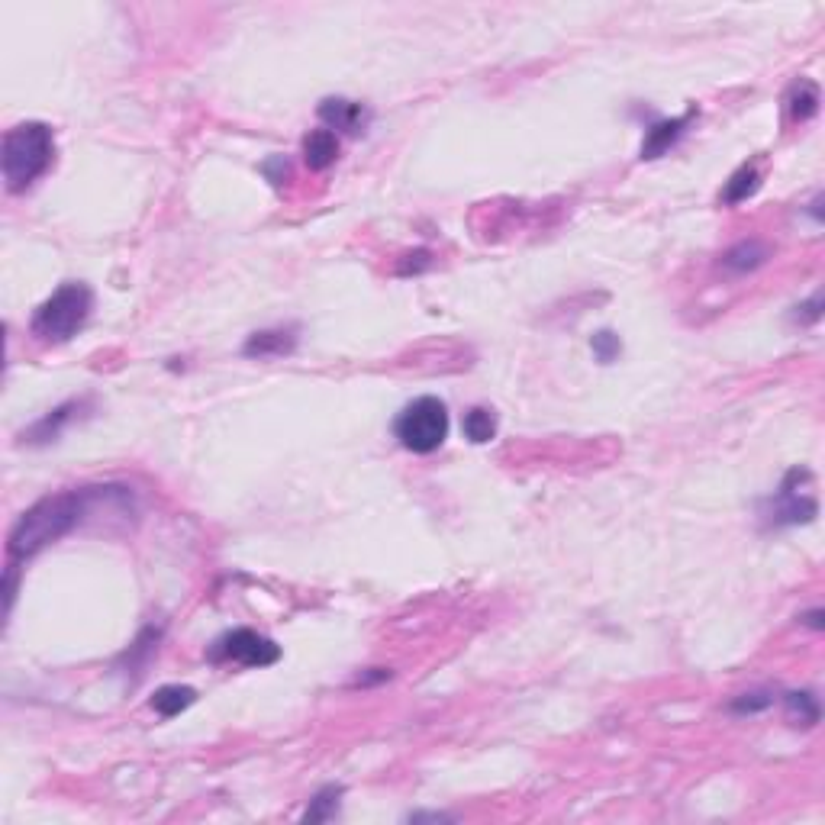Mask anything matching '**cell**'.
Segmentation results:
<instances>
[{
    "mask_svg": "<svg viewBox=\"0 0 825 825\" xmlns=\"http://www.w3.org/2000/svg\"><path fill=\"white\" fill-rule=\"evenodd\" d=\"M787 719L793 726H816L819 722V700L809 690H793L784 697Z\"/></svg>",
    "mask_w": 825,
    "mask_h": 825,
    "instance_id": "obj_17",
    "label": "cell"
},
{
    "mask_svg": "<svg viewBox=\"0 0 825 825\" xmlns=\"http://www.w3.org/2000/svg\"><path fill=\"white\" fill-rule=\"evenodd\" d=\"M771 703H774L771 693H742L738 700H732L729 709H732V713H742V716L748 713L751 716V713H761V709H767Z\"/></svg>",
    "mask_w": 825,
    "mask_h": 825,
    "instance_id": "obj_20",
    "label": "cell"
},
{
    "mask_svg": "<svg viewBox=\"0 0 825 825\" xmlns=\"http://www.w3.org/2000/svg\"><path fill=\"white\" fill-rule=\"evenodd\" d=\"M590 349H593V355H597L600 365H613V361L622 355V339L616 336L613 329H600L597 336L590 339Z\"/></svg>",
    "mask_w": 825,
    "mask_h": 825,
    "instance_id": "obj_19",
    "label": "cell"
},
{
    "mask_svg": "<svg viewBox=\"0 0 825 825\" xmlns=\"http://www.w3.org/2000/svg\"><path fill=\"white\" fill-rule=\"evenodd\" d=\"M796 310H800V313H796V320H800V323H806V326L819 323V316H822V294H813L806 303H800Z\"/></svg>",
    "mask_w": 825,
    "mask_h": 825,
    "instance_id": "obj_21",
    "label": "cell"
},
{
    "mask_svg": "<svg viewBox=\"0 0 825 825\" xmlns=\"http://www.w3.org/2000/svg\"><path fill=\"white\" fill-rule=\"evenodd\" d=\"M693 120V110H687L684 117L674 120H658L655 126H648L645 142H642V158H661L671 146H677V139L687 133V126Z\"/></svg>",
    "mask_w": 825,
    "mask_h": 825,
    "instance_id": "obj_10",
    "label": "cell"
},
{
    "mask_svg": "<svg viewBox=\"0 0 825 825\" xmlns=\"http://www.w3.org/2000/svg\"><path fill=\"white\" fill-rule=\"evenodd\" d=\"M339 158V136L332 129H310L303 136V162L310 165V171H326Z\"/></svg>",
    "mask_w": 825,
    "mask_h": 825,
    "instance_id": "obj_11",
    "label": "cell"
},
{
    "mask_svg": "<svg viewBox=\"0 0 825 825\" xmlns=\"http://www.w3.org/2000/svg\"><path fill=\"white\" fill-rule=\"evenodd\" d=\"M819 616H822V613H819V610H813V613L806 616V622H809V626H813V629H819V626H822V622H819Z\"/></svg>",
    "mask_w": 825,
    "mask_h": 825,
    "instance_id": "obj_22",
    "label": "cell"
},
{
    "mask_svg": "<svg viewBox=\"0 0 825 825\" xmlns=\"http://www.w3.org/2000/svg\"><path fill=\"white\" fill-rule=\"evenodd\" d=\"M767 258H771V249H767L761 239H745V242L732 245V249L722 255V268L732 271V274H748V271L761 268Z\"/></svg>",
    "mask_w": 825,
    "mask_h": 825,
    "instance_id": "obj_12",
    "label": "cell"
},
{
    "mask_svg": "<svg viewBox=\"0 0 825 825\" xmlns=\"http://www.w3.org/2000/svg\"><path fill=\"white\" fill-rule=\"evenodd\" d=\"M397 442L413 455H432L448 439V410L439 397H416L394 423Z\"/></svg>",
    "mask_w": 825,
    "mask_h": 825,
    "instance_id": "obj_4",
    "label": "cell"
},
{
    "mask_svg": "<svg viewBox=\"0 0 825 825\" xmlns=\"http://www.w3.org/2000/svg\"><path fill=\"white\" fill-rule=\"evenodd\" d=\"M91 310H94L91 287L81 281H68L49 300L39 303V310L30 320V332L39 342L62 345L84 329V323L91 320Z\"/></svg>",
    "mask_w": 825,
    "mask_h": 825,
    "instance_id": "obj_3",
    "label": "cell"
},
{
    "mask_svg": "<svg viewBox=\"0 0 825 825\" xmlns=\"http://www.w3.org/2000/svg\"><path fill=\"white\" fill-rule=\"evenodd\" d=\"M819 104H822V97H819V88L813 81H793V88L787 94V110H790V117L796 123H806V120H813L816 113H819Z\"/></svg>",
    "mask_w": 825,
    "mask_h": 825,
    "instance_id": "obj_13",
    "label": "cell"
},
{
    "mask_svg": "<svg viewBox=\"0 0 825 825\" xmlns=\"http://www.w3.org/2000/svg\"><path fill=\"white\" fill-rule=\"evenodd\" d=\"M84 410V400H71V403H62L59 410H52L49 416H42L36 426H30L23 432V442L30 445H49V442H59L62 432L75 423V416Z\"/></svg>",
    "mask_w": 825,
    "mask_h": 825,
    "instance_id": "obj_9",
    "label": "cell"
},
{
    "mask_svg": "<svg viewBox=\"0 0 825 825\" xmlns=\"http://www.w3.org/2000/svg\"><path fill=\"white\" fill-rule=\"evenodd\" d=\"M194 700H197V690H194V687L168 684V687H158V690H155V697H152V709H155L158 716L171 719V716L184 713L187 706H194Z\"/></svg>",
    "mask_w": 825,
    "mask_h": 825,
    "instance_id": "obj_15",
    "label": "cell"
},
{
    "mask_svg": "<svg viewBox=\"0 0 825 825\" xmlns=\"http://www.w3.org/2000/svg\"><path fill=\"white\" fill-rule=\"evenodd\" d=\"M342 793H345V787H339V784L323 787V790L310 800V806H307V813H303V819H307V822H326V819H332V816L339 813Z\"/></svg>",
    "mask_w": 825,
    "mask_h": 825,
    "instance_id": "obj_18",
    "label": "cell"
},
{
    "mask_svg": "<svg viewBox=\"0 0 825 825\" xmlns=\"http://www.w3.org/2000/svg\"><path fill=\"white\" fill-rule=\"evenodd\" d=\"M297 326H278V329H262V332H252L249 342L242 345V355L245 358H284L297 349Z\"/></svg>",
    "mask_w": 825,
    "mask_h": 825,
    "instance_id": "obj_8",
    "label": "cell"
},
{
    "mask_svg": "<svg viewBox=\"0 0 825 825\" xmlns=\"http://www.w3.org/2000/svg\"><path fill=\"white\" fill-rule=\"evenodd\" d=\"M816 513H819V503L813 494V474L806 468H793L784 477V484L774 490V497H767L761 506V519L767 529L813 523Z\"/></svg>",
    "mask_w": 825,
    "mask_h": 825,
    "instance_id": "obj_5",
    "label": "cell"
},
{
    "mask_svg": "<svg viewBox=\"0 0 825 825\" xmlns=\"http://www.w3.org/2000/svg\"><path fill=\"white\" fill-rule=\"evenodd\" d=\"M55 162V133L46 123H20L4 133V152H0V168H4V184L10 194L30 191V187L46 175Z\"/></svg>",
    "mask_w": 825,
    "mask_h": 825,
    "instance_id": "obj_2",
    "label": "cell"
},
{
    "mask_svg": "<svg viewBox=\"0 0 825 825\" xmlns=\"http://www.w3.org/2000/svg\"><path fill=\"white\" fill-rule=\"evenodd\" d=\"M320 120L326 123V129L332 133H361L371 123V110L355 104V100L345 97H326L320 104Z\"/></svg>",
    "mask_w": 825,
    "mask_h": 825,
    "instance_id": "obj_7",
    "label": "cell"
},
{
    "mask_svg": "<svg viewBox=\"0 0 825 825\" xmlns=\"http://www.w3.org/2000/svg\"><path fill=\"white\" fill-rule=\"evenodd\" d=\"M207 658L213 664H242V668H268V664L281 661V645H274L268 635L255 629H233L220 635Z\"/></svg>",
    "mask_w": 825,
    "mask_h": 825,
    "instance_id": "obj_6",
    "label": "cell"
},
{
    "mask_svg": "<svg viewBox=\"0 0 825 825\" xmlns=\"http://www.w3.org/2000/svg\"><path fill=\"white\" fill-rule=\"evenodd\" d=\"M461 429H465V439H471L474 445H484L497 436V416L487 407H471L461 419Z\"/></svg>",
    "mask_w": 825,
    "mask_h": 825,
    "instance_id": "obj_16",
    "label": "cell"
},
{
    "mask_svg": "<svg viewBox=\"0 0 825 825\" xmlns=\"http://www.w3.org/2000/svg\"><path fill=\"white\" fill-rule=\"evenodd\" d=\"M94 497H97L94 490H65V494L46 497L36 506H30V510L17 519V526L10 529V539H7L10 564L30 561L42 548L65 539V535L88 516Z\"/></svg>",
    "mask_w": 825,
    "mask_h": 825,
    "instance_id": "obj_1",
    "label": "cell"
},
{
    "mask_svg": "<svg viewBox=\"0 0 825 825\" xmlns=\"http://www.w3.org/2000/svg\"><path fill=\"white\" fill-rule=\"evenodd\" d=\"M758 187H761V168H758V162L742 165L726 181V187H722V204H742V200H748L751 194H758Z\"/></svg>",
    "mask_w": 825,
    "mask_h": 825,
    "instance_id": "obj_14",
    "label": "cell"
}]
</instances>
